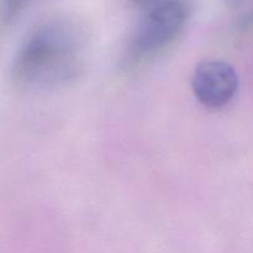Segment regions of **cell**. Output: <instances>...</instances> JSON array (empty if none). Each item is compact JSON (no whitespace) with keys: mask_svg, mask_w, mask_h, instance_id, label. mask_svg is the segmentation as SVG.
<instances>
[{"mask_svg":"<svg viewBox=\"0 0 253 253\" xmlns=\"http://www.w3.org/2000/svg\"><path fill=\"white\" fill-rule=\"evenodd\" d=\"M85 37L69 21L41 25L20 47L12 77L19 85L51 88L77 78L85 63Z\"/></svg>","mask_w":253,"mask_h":253,"instance_id":"obj_1","label":"cell"},{"mask_svg":"<svg viewBox=\"0 0 253 253\" xmlns=\"http://www.w3.org/2000/svg\"><path fill=\"white\" fill-rule=\"evenodd\" d=\"M142 14L128 43L127 59L132 63L150 58L169 46L184 30L189 6L185 0H172Z\"/></svg>","mask_w":253,"mask_h":253,"instance_id":"obj_2","label":"cell"},{"mask_svg":"<svg viewBox=\"0 0 253 253\" xmlns=\"http://www.w3.org/2000/svg\"><path fill=\"white\" fill-rule=\"evenodd\" d=\"M240 79L236 69L222 61H204L193 73L192 88L195 98L209 109L226 106L239 90Z\"/></svg>","mask_w":253,"mask_h":253,"instance_id":"obj_3","label":"cell"},{"mask_svg":"<svg viewBox=\"0 0 253 253\" xmlns=\"http://www.w3.org/2000/svg\"><path fill=\"white\" fill-rule=\"evenodd\" d=\"M30 0H1L0 1V21L10 24L19 16Z\"/></svg>","mask_w":253,"mask_h":253,"instance_id":"obj_4","label":"cell"},{"mask_svg":"<svg viewBox=\"0 0 253 253\" xmlns=\"http://www.w3.org/2000/svg\"><path fill=\"white\" fill-rule=\"evenodd\" d=\"M168 1H172V0H130L131 5L135 6L136 9L141 10L142 12L153 9V7L165 4V2Z\"/></svg>","mask_w":253,"mask_h":253,"instance_id":"obj_5","label":"cell"}]
</instances>
